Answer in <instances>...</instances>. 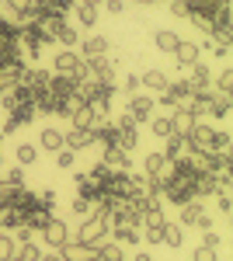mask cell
<instances>
[{"mask_svg": "<svg viewBox=\"0 0 233 261\" xmlns=\"http://www.w3.org/2000/svg\"><path fill=\"white\" fill-rule=\"evenodd\" d=\"M53 73H56V77H70L73 84L91 77V73H87V60H80L77 49H59L56 56H53Z\"/></svg>", "mask_w": 233, "mask_h": 261, "instance_id": "1", "label": "cell"}, {"mask_svg": "<svg viewBox=\"0 0 233 261\" xmlns=\"http://www.w3.org/2000/svg\"><path fill=\"white\" fill-rule=\"evenodd\" d=\"M213 125L209 122H195L192 129H188V136H185V146H188V153L195 157H205V153H213Z\"/></svg>", "mask_w": 233, "mask_h": 261, "instance_id": "2", "label": "cell"}, {"mask_svg": "<svg viewBox=\"0 0 233 261\" xmlns=\"http://www.w3.org/2000/svg\"><path fill=\"white\" fill-rule=\"evenodd\" d=\"M73 241L87 244V247L105 244V241H108V220H101V216H87V220L80 223V230L73 233Z\"/></svg>", "mask_w": 233, "mask_h": 261, "instance_id": "3", "label": "cell"}, {"mask_svg": "<svg viewBox=\"0 0 233 261\" xmlns=\"http://www.w3.org/2000/svg\"><path fill=\"white\" fill-rule=\"evenodd\" d=\"M39 237H42V244H45L49 251H59L66 241H73V237H70V226H66V220H56V216H49V223L39 230Z\"/></svg>", "mask_w": 233, "mask_h": 261, "instance_id": "4", "label": "cell"}, {"mask_svg": "<svg viewBox=\"0 0 233 261\" xmlns=\"http://www.w3.org/2000/svg\"><path fill=\"white\" fill-rule=\"evenodd\" d=\"M115 122V146L118 150H125V153H129V150H136L139 146V129H136V122L129 119V115H125V112H122V115H118V119H112Z\"/></svg>", "mask_w": 233, "mask_h": 261, "instance_id": "5", "label": "cell"}, {"mask_svg": "<svg viewBox=\"0 0 233 261\" xmlns=\"http://www.w3.org/2000/svg\"><path fill=\"white\" fill-rule=\"evenodd\" d=\"M153 108H157L153 94H129V101H125V115L133 122H150L153 119Z\"/></svg>", "mask_w": 233, "mask_h": 261, "instance_id": "6", "label": "cell"}, {"mask_svg": "<svg viewBox=\"0 0 233 261\" xmlns=\"http://www.w3.org/2000/svg\"><path fill=\"white\" fill-rule=\"evenodd\" d=\"M80 60H105L112 53V35H91V39H80L77 45Z\"/></svg>", "mask_w": 233, "mask_h": 261, "instance_id": "7", "label": "cell"}, {"mask_svg": "<svg viewBox=\"0 0 233 261\" xmlns=\"http://www.w3.org/2000/svg\"><path fill=\"white\" fill-rule=\"evenodd\" d=\"M188 94H192V91H188V84H185V81H171L153 101H157V105H164V108H181Z\"/></svg>", "mask_w": 233, "mask_h": 261, "instance_id": "8", "label": "cell"}, {"mask_svg": "<svg viewBox=\"0 0 233 261\" xmlns=\"http://www.w3.org/2000/svg\"><path fill=\"white\" fill-rule=\"evenodd\" d=\"M188 91L192 94H205V91H213V70L205 66V63H195V66H188Z\"/></svg>", "mask_w": 233, "mask_h": 261, "instance_id": "9", "label": "cell"}, {"mask_svg": "<svg viewBox=\"0 0 233 261\" xmlns=\"http://www.w3.org/2000/svg\"><path fill=\"white\" fill-rule=\"evenodd\" d=\"M171 56L177 60V66H185V70H188V66H195V63H202V45H198L195 39H181Z\"/></svg>", "mask_w": 233, "mask_h": 261, "instance_id": "10", "label": "cell"}, {"mask_svg": "<svg viewBox=\"0 0 233 261\" xmlns=\"http://www.w3.org/2000/svg\"><path fill=\"white\" fill-rule=\"evenodd\" d=\"M63 146L66 150H91L94 146V129H77V125H70L66 133H63Z\"/></svg>", "mask_w": 233, "mask_h": 261, "instance_id": "11", "label": "cell"}, {"mask_svg": "<svg viewBox=\"0 0 233 261\" xmlns=\"http://www.w3.org/2000/svg\"><path fill=\"white\" fill-rule=\"evenodd\" d=\"M101 164H105L108 171H133L129 153H125V150H118V146H101Z\"/></svg>", "mask_w": 233, "mask_h": 261, "instance_id": "12", "label": "cell"}, {"mask_svg": "<svg viewBox=\"0 0 233 261\" xmlns=\"http://www.w3.org/2000/svg\"><path fill=\"white\" fill-rule=\"evenodd\" d=\"M202 216H205V202L192 199V202H185V205H181V213H177V226H198Z\"/></svg>", "mask_w": 233, "mask_h": 261, "instance_id": "13", "label": "cell"}, {"mask_svg": "<svg viewBox=\"0 0 233 261\" xmlns=\"http://www.w3.org/2000/svg\"><path fill=\"white\" fill-rule=\"evenodd\" d=\"M56 254L63 261H94V247H87V244H80V241H66Z\"/></svg>", "mask_w": 233, "mask_h": 261, "instance_id": "14", "label": "cell"}, {"mask_svg": "<svg viewBox=\"0 0 233 261\" xmlns=\"http://www.w3.org/2000/svg\"><path fill=\"white\" fill-rule=\"evenodd\" d=\"M167 167H171V164L164 161V153H160V150H150V153L143 157V174H146V178H160V181H164Z\"/></svg>", "mask_w": 233, "mask_h": 261, "instance_id": "15", "label": "cell"}, {"mask_svg": "<svg viewBox=\"0 0 233 261\" xmlns=\"http://www.w3.org/2000/svg\"><path fill=\"white\" fill-rule=\"evenodd\" d=\"M167 84H171V77H167L164 70H146V73L139 77V87H143L146 94H153V98L164 91V87H167Z\"/></svg>", "mask_w": 233, "mask_h": 261, "instance_id": "16", "label": "cell"}, {"mask_svg": "<svg viewBox=\"0 0 233 261\" xmlns=\"http://www.w3.org/2000/svg\"><path fill=\"white\" fill-rule=\"evenodd\" d=\"M39 150H49V153H56V150H63V129H56V125H45L39 133V143H35Z\"/></svg>", "mask_w": 233, "mask_h": 261, "instance_id": "17", "label": "cell"}, {"mask_svg": "<svg viewBox=\"0 0 233 261\" xmlns=\"http://www.w3.org/2000/svg\"><path fill=\"white\" fill-rule=\"evenodd\" d=\"M160 153H164V161H167V164H174L177 157H185V153H188V146H185V136L171 133V136L164 140V150H160Z\"/></svg>", "mask_w": 233, "mask_h": 261, "instance_id": "18", "label": "cell"}, {"mask_svg": "<svg viewBox=\"0 0 233 261\" xmlns=\"http://www.w3.org/2000/svg\"><path fill=\"white\" fill-rule=\"evenodd\" d=\"M177 42H181V35H177L174 28H157L153 32V45L160 49V53H167V56L177 49Z\"/></svg>", "mask_w": 233, "mask_h": 261, "instance_id": "19", "label": "cell"}, {"mask_svg": "<svg viewBox=\"0 0 233 261\" xmlns=\"http://www.w3.org/2000/svg\"><path fill=\"white\" fill-rule=\"evenodd\" d=\"M73 14H77V21L84 24V28H91V32H94V28H97V21H101V7H91V4H84V0H77Z\"/></svg>", "mask_w": 233, "mask_h": 261, "instance_id": "20", "label": "cell"}, {"mask_svg": "<svg viewBox=\"0 0 233 261\" xmlns=\"http://www.w3.org/2000/svg\"><path fill=\"white\" fill-rule=\"evenodd\" d=\"M230 105H233V94H216V91H213V98H209V112H205V115H213V119H226V115H230Z\"/></svg>", "mask_w": 233, "mask_h": 261, "instance_id": "21", "label": "cell"}, {"mask_svg": "<svg viewBox=\"0 0 233 261\" xmlns=\"http://www.w3.org/2000/svg\"><path fill=\"white\" fill-rule=\"evenodd\" d=\"M39 146H35V143H21L18 150H14V161H18V167H35V164H39Z\"/></svg>", "mask_w": 233, "mask_h": 261, "instance_id": "22", "label": "cell"}, {"mask_svg": "<svg viewBox=\"0 0 233 261\" xmlns=\"http://www.w3.org/2000/svg\"><path fill=\"white\" fill-rule=\"evenodd\" d=\"M94 261H125V254H122V244L115 241H105L94 247Z\"/></svg>", "mask_w": 233, "mask_h": 261, "instance_id": "23", "label": "cell"}, {"mask_svg": "<svg viewBox=\"0 0 233 261\" xmlns=\"http://www.w3.org/2000/svg\"><path fill=\"white\" fill-rule=\"evenodd\" d=\"M45 91H49V94H56V98H73V91H77V84L70 81V77H56V73H53V81H49V87H45Z\"/></svg>", "mask_w": 233, "mask_h": 261, "instance_id": "24", "label": "cell"}, {"mask_svg": "<svg viewBox=\"0 0 233 261\" xmlns=\"http://www.w3.org/2000/svg\"><path fill=\"white\" fill-rule=\"evenodd\" d=\"M164 244L177 251V247L185 244V226H177V223H164Z\"/></svg>", "mask_w": 233, "mask_h": 261, "instance_id": "25", "label": "cell"}, {"mask_svg": "<svg viewBox=\"0 0 233 261\" xmlns=\"http://www.w3.org/2000/svg\"><path fill=\"white\" fill-rule=\"evenodd\" d=\"M150 133H153L157 140H167V136L174 133V129H171V119H167V115H153V119H150Z\"/></svg>", "mask_w": 233, "mask_h": 261, "instance_id": "26", "label": "cell"}, {"mask_svg": "<svg viewBox=\"0 0 233 261\" xmlns=\"http://www.w3.org/2000/svg\"><path fill=\"white\" fill-rule=\"evenodd\" d=\"M56 42L63 45V49H77V45H80V32L73 28V24H66V28L56 35Z\"/></svg>", "mask_w": 233, "mask_h": 261, "instance_id": "27", "label": "cell"}, {"mask_svg": "<svg viewBox=\"0 0 233 261\" xmlns=\"http://www.w3.org/2000/svg\"><path fill=\"white\" fill-rule=\"evenodd\" d=\"M39 258H42L39 244H18V251H14L11 261H39Z\"/></svg>", "mask_w": 233, "mask_h": 261, "instance_id": "28", "label": "cell"}, {"mask_svg": "<svg viewBox=\"0 0 233 261\" xmlns=\"http://www.w3.org/2000/svg\"><path fill=\"white\" fill-rule=\"evenodd\" d=\"M4 174V181H7V188L14 192V188H28L24 185V167H11V171H0Z\"/></svg>", "mask_w": 233, "mask_h": 261, "instance_id": "29", "label": "cell"}, {"mask_svg": "<svg viewBox=\"0 0 233 261\" xmlns=\"http://www.w3.org/2000/svg\"><path fill=\"white\" fill-rule=\"evenodd\" d=\"M14 251H18L14 237H11L7 230H0V261H11V258H14Z\"/></svg>", "mask_w": 233, "mask_h": 261, "instance_id": "30", "label": "cell"}, {"mask_svg": "<svg viewBox=\"0 0 233 261\" xmlns=\"http://www.w3.org/2000/svg\"><path fill=\"white\" fill-rule=\"evenodd\" d=\"M216 94H233V70H219V77H216Z\"/></svg>", "mask_w": 233, "mask_h": 261, "instance_id": "31", "label": "cell"}, {"mask_svg": "<svg viewBox=\"0 0 233 261\" xmlns=\"http://www.w3.org/2000/svg\"><path fill=\"white\" fill-rule=\"evenodd\" d=\"M73 164H77V153H73V150H66V146L56 150V167H59V171H70Z\"/></svg>", "mask_w": 233, "mask_h": 261, "instance_id": "32", "label": "cell"}, {"mask_svg": "<svg viewBox=\"0 0 233 261\" xmlns=\"http://www.w3.org/2000/svg\"><path fill=\"white\" fill-rule=\"evenodd\" d=\"M230 133H223V129H216V133H213V150H216V153H230Z\"/></svg>", "mask_w": 233, "mask_h": 261, "instance_id": "33", "label": "cell"}, {"mask_svg": "<svg viewBox=\"0 0 233 261\" xmlns=\"http://www.w3.org/2000/svg\"><path fill=\"white\" fill-rule=\"evenodd\" d=\"M70 209H73V216H84V220H87V216L94 213V202H91V199H80V195H77Z\"/></svg>", "mask_w": 233, "mask_h": 261, "instance_id": "34", "label": "cell"}, {"mask_svg": "<svg viewBox=\"0 0 233 261\" xmlns=\"http://www.w3.org/2000/svg\"><path fill=\"white\" fill-rule=\"evenodd\" d=\"M192 261H219V254H216V247H202L198 244L192 251Z\"/></svg>", "mask_w": 233, "mask_h": 261, "instance_id": "35", "label": "cell"}, {"mask_svg": "<svg viewBox=\"0 0 233 261\" xmlns=\"http://www.w3.org/2000/svg\"><path fill=\"white\" fill-rule=\"evenodd\" d=\"M143 241L157 247V244H164V230H157V226H143Z\"/></svg>", "mask_w": 233, "mask_h": 261, "instance_id": "36", "label": "cell"}, {"mask_svg": "<svg viewBox=\"0 0 233 261\" xmlns=\"http://www.w3.org/2000/svg\"><path fill=\"white\" fill-rule=\"evenodd\" d=\"M167 14L171 18H188V4L185 0H167Z\"/></svg>", "mask_w": 233, "mask_h": 261, "instance_id": "37", "label": "cell"}, {"mask_svg": "<svg viewBox=\"0 0 233 261\" xmlns=\"http://www.w3.org/2000/svg\"><path fill=\"white\" fill-rule=\"evenodd\" d=\"M216 209H219V216H230V209H233L230 192H216Z\"/></svg>", "mask_w": 233, "mask_h": 261, "instance_id": "38", "label": "cell"}, {"mask_svg": "<svg viewBox=\"0 0 233 261\" xmlns=\"http://www.w3.org/2000/svg\"><path fill=\"white\" fill-rule=\"evenodd\" d=\"M219 244H223L219 230H202V247H219Z\"/></svg>", "mask_w": 233, "mask_h": 261, "instance_id": "39", "label": "cell"}, {"mask_svg": "<svg viewBox=\"0 0 233 261\" xmlns=\"http://www.w3.org/2000/svg\"><path fill=\"white\" fill-rule=\"evenodd\" d=\"M101 7H105L108 14H115V18L125 14V0H101Z\"/></svg>", "mask_w": 233, "mask_h": 261, "instance_id": "40", "label": "cell"}, {"mask_svg": "<svg viewBox=\"0 0 233 261\" xmlns=\"http://www.w3.org/2000/svg\"><path fill=\"white\" fill-rule=\"evenodd\" d=\"M122 91H125V98H129V94H139V91H143V87H139V77H136V73H129V77L122 81Z\"/></svg>", "mask_w": 233, "mask_h": 261, "instance_id": "41", "label": "cell"}, {"mask_svg": "<svg viewBox=\"0 0 233 261\" xmlns=\"http://www.w3.org/2000/svg\"><path fill=\"white\" fill-rule=\"evenodd\" d=\"M202 53H213L216 60H226L230 56V45H216V42H205V49Z\"/></svg>", "mask_w": 233, "mask_h": 261, "instance_id": "42", "label": "cell"}, {"mask_svg": "<svg viewBox=\"0 0 233 261\" xmlns=\"http://www.w3.org/2000/svg\"><path fill=\"white\" fill-rule=\"evenodd\" d=\"M39 202L45 205V209H53V205H56V192H53V188H45V192H39Z\"/></svg>", "mask_w": 233, "mask_h": 261, "instance_id": "43", "label": "cell"}, {"mask_svg": "<svg viewBox=\"0 0 233 261\" xmlns=\"http://www.w3.org/2000/svg\"><path fill=\"white\" fill-rule=\"evenodd\" d=\"M39 261H63V258H59L56 251H42V258H39Z\"/></svg>", "mask_w": 233, "mask_h": 261, "instance_id": "44", "label": "cell"}, {"mask_svg": "<svg viewBox=\"0 0 233 261\" xmlns=\"http://www.w3.org/2000/svg\"><path fill=\"white\" fill-rule=\"evenodd\" d=\"M133 261H153V254H150V251H139V254H136Z\"/></svg>", "mask_w": 233, "mask_h": 261, "instance_id": "45", "label": "cell"}, {"mask_svg": "<svg viewBox=\"0 0 233 261\" xmlns=\"http://www.w3.org/2000/svg\"><path fill=\"white\" fill-rule=\"evenodd\" d=\"M7 192H11V188H7V181H4V174H0V199H4Z\"/></svg>", "mask_w": 233, "mask_h": 261, "instance_id": "46", "label": "cell"}, {"mask_svg": "<svg viewBox=\"0 0 233 261\" xmlns=\"http://www.w3.org/2000/svg\"><path fill=\"white\" fill-rule=\"evenodd\" d=\"M129 4H139V7H150V4H157V0H129Z\"/></svg>", "mask_w": 233, "mask_h": 261, "instance_id": "47", "label": "cell"}, {"mask_svg": "<svg viewBox=\"0 0 233 261\" xmlns=\"http://www.w3.org/2000/svg\"><path fill=\"white\" fill-rule=\"evenodd\" d=\"M84 4H91V7H101V0H84Z\"/></svg>", "mask_w": 233, "mask_h": 261, "instance_id": "48", "label": "cell"}, {"mask_svg": "<svg viewBox=\"0 0 233 261\" xmlns=\"http://www.w3.org/2000/svg\"><path fill=\"white\" fill-rule=\"evenodd\" d=\"M0 171H4V150H0Z\"/></svg>", "mask_w": 233, "mask_h": 261, "instance_id": "49", "label": "cell"}]
</instances>
